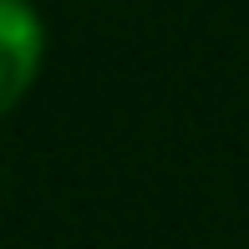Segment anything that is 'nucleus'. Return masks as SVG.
I'll use <instances>...</instances> for the list:
<instances>
[{
  "label": "nucleus",
  "mask_w": 249,
  "mask_h": 249,
  "mask_svg": "<svg viewBox=\"0 0 249 249\" xmlns=\"http://www.w3.org/2000/svg\"><path fill=\"white\" fill-rule=\"evenodd\" d=\"M46 66V20L31 0H0V107L16 112Z\"/></svg>",
  "instance_id": "nucleus-1"
}]
</instances>
